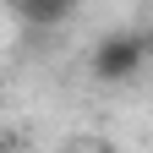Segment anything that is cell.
<instances>
[{
    "mask_svg": "<svg viewBox=\"0 0 153 153\" xmlns=\"http://www.w3.org/2000/svg\"><path fill=\"white\" fill-rule=\"evenodd\" d=\"M82 153H109V148H82Z\"/></svg>",
    "mask_w": 153,
    "mask_h": 153,
    "instance_id": "obj_3",
    "label": "cell"
},
{
    "mask_svg": "<svg viewBox=\"0 0 153 153\" xmlns=\"http://www.w3.org/2000/svg\"><path fill=\"white\" fill-rule=\"evenodd\" d=\"M16 16L33 22V27H55V22H66V16H71V6H38V0H27V6H16Z\"/></svg>",
    "mask_w": 153,
    "mask_h": 153,
    "instance_id": "obj_2",
    "label": "cell"
},
{
    "mask_svg": "<svg viewBox=\"0 0 153 153\" xmlns=\"http://www.w3.org/2000/svg\"><path fill=\"white\" fill-rule=\"evenodd\" d=\"M88 66H93V76L109 82V88L131 82V76L148 66V33H104L99 44H93Z\"/></svg>",
    "mask_w": 153,
    "mask_h": 153,
    "instance_id": "obj_1",
    "label": "cell"
}]
</instances>
